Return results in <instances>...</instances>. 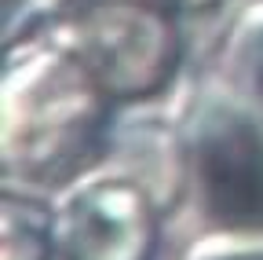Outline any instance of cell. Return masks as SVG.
<instances>
[{
  "instance_id": "6da1fadb",
  "label": "cell",
  "mask_w": 263,
  "mask_h": 260,
  "mask_svg": "<svg viewBox=\"0 0 263 260\" xmlns=\"http://www.w3.org/2000/svg\"><path fill=\"white\" fill-rule=\"evenodd\" d=\"M121 107L48 33L4 44L0 183L55 198L106 161Z\"/></svg>"
},
{
  "instance_id": "7a4b0ae2",
  "label": "cell",
  "mask_w": 263,
  "mask_h": 260,
  "mask_svg": "<svg viewBox=\"0 0 263 260\" xmlns=\"http://www.w3.org/2000/svg\"><path fill=\"white\" fill-rule=\"evenodd\" d=\"M186 154V190L172 231H259L263 227V121L216 70L197 77L176 107Z\"/></svg>"
},
{
  "instance_id": "3957f363",
  "label": "cell",
  "mask_w": 263,
  "mask_h": 260,
  "mask_svg": "<svg viewBox=\"0 0 263 260\" xmlns=\"http://www.w3.org/2000/svg\"><path fill=\"white\" fill-rule=\"evenodd\" d=\"M37 33L77 55L117 107L164 95L183 66L179 19L150 0H95Z\"/></svg>"
},
{
  "instance_id": "277c9868",
  "label": "cell",
  "mask_w": 263,
  "mask_h": 260,
  "mask_svg": "<svg viewBox=\"0 0 263 260\" xmlns=\"http://www.w3.org/2000/svg\"><path fill=\"white\" fill-rule=\"evenodd\" d=\"M62 260H157L168 216L132 176L99 165L55 194Z\"/></svg>"
},
{
  "instance_id": "5b68a950",
  "label": "cell",
  "mask_w": 263,
  "mask_h": 260,
  "mask_svg": "<svg viewBox=\"0 0 263 260\" xmlns=\"http://www.w3.org/2000/svg\"><path fill=\"white\" fill-rule=\"evenodd\" d=\"M106 165L146 187L172 227L186 190V154H183V128L176 110L164 114V110H150L146 103L121 107L106 150Z\"/></svg>"
},
{
  "instance_id": "8992f818",
  "label": "cell",
  "mask_w": 263,
  "mask_h": 260,
  "mask_svg": "<svg viewBox=\"0 0 263 260\" xmlns=\"http://www.w3.org/2000/svg\"><path fill=\"white\" fill-rule=\"evenodd\" d=\"M0 260H62L48 194L0 183Z\"/></svg>"
},
{
  "instance_id": "52a82bcc",
  "label": "cell",
  "mask_w": 263,
  "mask_h": 260,
  "mask_svg": "<svg viewBox=\"0 0 263 260\" xmlns=\"http://www.w3.org/2000/svg\"><path fill=\"white\" fill-rule=\"evenodd\" d=\"M219 81L263 121V0H249L216 55Z\"/></svg>"
},
{
  "instance_id": "ba28073f",
  "label": "cell",
  "mask_w": 263,
  "mask_h": 260,
  "mask_svg": "<svg viewBox=\"0 0 263 260\" xmlns=\"http://www.w3.org/2000/svg\"><path fill=\"white\" fill-rule=\"evenodd\" d=\"M179 260H263V227L259 231H212L186 238Z\"/></svg>"
},
{
  "instance_id": "9c48e42d",
  "label": "cell",
  "mask_w": 263,
  "mask_h": 260,
  "mask_svg": "<svg viewBox=\"0 0 263 260\" xmlns=\"http://www.w3.org/2000/svg\"><path fill=\"white\" fill-rule=\"evenodd\" d=\"M150 4H157V8H164V11H172L176 19H197V15L216 11L223 0H150Z\"/></svg>"
},
{
  "instance_id": "30bf717a",
  "label": "cell",
  "mask_w": 263,
  "mask_h": 260,
  "mask_svg": "<svg viewBox=\"0 0 263 260\" xmlns=\"http://www.w3.org/2000/svg\"><path fill=\"white\" fill-rule=\"evenodd\" d=\"M29 4V0H4V26L8 22H15L18 15H22V8Z\"/></svg>"
}]
</instances>
